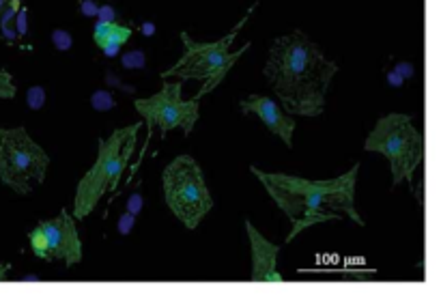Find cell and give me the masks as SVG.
<instances>
[{"instance_id": "6da1fadb", "label": "cell", "mask_w": 441, "mask_h": 297, "mask_svg": "<svg viewBox=\"0 0 441 297\" xmlns=\"http://www.w3.org/2000/svg\"><path fill=\"white\" fill-rule=\"evenodd\" d=\"M263 74L291 114L321 116L338 65L303 30H293L274 39Z\"/></svg>"}, {"instance_id": "7a4b0ae2", "label": "cell", "mask_w": 441, "mask_h": 297, "mask_svg": "<svg viewBox=\"0 0 441 297\" xmlns=\"http://www.w3.org/2000/svg\"><path fill=\"white\" fill-rule=\"evenodd\" d=\"M252 172L293 224L286 244H291L301 230L314 224L340 218H351L355 224L364 226L362 215L355 209V181L359 164L353 166L349 172L325 181H310L284 172H267L256 166H252Z\"/></svg>"}, {"instance_id": "3957f363", "label": "cell", "mask_w": 441, "mask_h": 297, "mask_svg": "<svg viewBox=\"0 0 441 297\" xmlns=\"http://www.w3.org/2000/svg\"><path fill=\"white\" fill-rule=\"evenodd\" d=\"M140 123H134L130 127H121V130L112 132L108 138H99L97 147L99 153L95 164L91 166L82 179H80L76 188V198H74V218L84 220L93 213L97 203L103 198L106 192L118 183L121 174L125 172L127 164L134 155L136 140H138Z\"/></svg>"}, {"instance_id": "277c9868", "label": "cell", "mask_w": 441, "mask_h": 297, "mask_svg": "<svg viewBox=\"0 0 441 297\" xmlns=\"http://www.w3.org/2000/svg\"><path fill=\"white\" fill-rule=\"evenodd\" d=\"M256 9V5H252L250 9L245 11V15L235 28L230 30L226 37L218 39V41L205 43V41H194L187 33H181V41L185 45V52L179 61L174 63L170 69H166L162 78H179V80H203L205 86L198 91L196 99L203 97V95L211 93L215 86H218L224 76L230 71V67L241 58L243 52L250 47V43H243V47H239L237 52H230V43L235 41V37L239 35V30L243 28V24L247 22V18L252 15V11Z\"/></svg>"}, {"instance_id": "5b68a950", "label": "cell", "mask_w": 441, "mask_h": 297, "mask_svg": "<svg viewBox=\"0 0 441 297\" xmlns=\"http://www.w3.org/2000/svg\"><path fill=\"white\" fill-rule=\"evenodd\" d=\"M364 149L379 153L390 162L392 188L403 181H411L415 168L424 159V138L407 114H386L381 116L372 132L368 134Z\"/></svg>"}, {"instance_id": "8992f818", "label": "cell", "mask_w": 441, "mask_h": 297, "mask_svg": "<svg viewBox=\"0 0 441 297\" xmlns=\"http://www.w3.org/2000/svg\"><path fill=\"white\" fill-rule=\"evenodd\" d=\"M164 198L185 228L194 230L213 207L203 168L192 155H179L162 172Z\"/></svg>"}, {"instance_id": "52a82bcc", "label": "cell", "mask_w": 441, "mask_h": 297, "mask_svg": "<svg viewBox=\"0 0 441 297\" xmlns=\"http://www.w3.org/2000/svg\"><path fill=\"white\" fill-rule=\"evenodd\" d=\"M50 155L24 127L0 130V181L15 194L26 196L45 181Z\"/></svg>"}, {"instance_id": "ba28073f", "label": "cell", "mask_w": 441, "mask_h": 297, "mask_svg": "<svg viewBox=\"0 0 441 297\" xmlns=\"http://www.w3.org/2000/svg\"><path fill=\"white\" fill-rule=\"evenodd\" d=\"M136 110L147 121L149 127H157L162 134L181 127L190 136L198 121L200 106L198 99H183V84H164L162 91L144 99H136Z\"/></svg>"}, {"instance_id": "9c48e42d", "label": "cell", "mask_w": 441, "mask_h": 297, "mask_svg": "<svg viewBox=\"0 0 441 297\" xmlns=\"http://www.w3.org/2000/svg\"><path fill=\"white\" fill-rule=\"evenodd\" d=\"M30 250L47 263H65L67 267L82 261V242L76 218L62 209L54 220H41L28 232Z\"/></svg>"}, {"instance_id": "30bf717a", "label": "cell", "mask_w": 441, "mask_h": 297, "mask_svg": "<svg viewBox=\"0 0 441 297\" xmlns=\"http://www.w3.org/2000/svg\"><path fill=\"white\" fill-rule=\"evenodd\" d=\"M239 108H241L243 114H256L263 121V125L269 127V132L276 134L288 149L293 147L295 121L291 118V114H286V112L280 108V103L265 97V95H250V97L239 101Z\"/></svg>"}, {"instance_id": "8fae6325", "label": "cell", "mask_w": 441, "mask_h": 297, "mask_svg": "<svg viewBox=\"0 0 441 297\" xmlns=\"http://www.w3.org/2000/svg\"><path fill=\"white\" fill-rule=\"evenodd\" d=\"M245 232L250 239V248H252V276L250 280L254 282H282V276L276 267L278 263V252L280 246L269 244L259 230L252 226V222H245Z\"/></svg>"}, {"instance_id": "7c38bea8", "label": "cell", "mask_w": 441, "mask_h": 297, "mask_svg": "<svg viewBox=\"0 0 441 297\" xmlns=\"http://www.w3.org/2000/svg\"><path fill=\"white\" fill-rule=\"evenodd\" d=\"M130 37H132V28L121 26V24H116V22H97L95 24V43L99 47L108 45V43L123 45Z\"/></svg>"}, {"instance_id": "4fadbf2b", "label": "cell", "mask_w": 441, "mask_h": 297, "mask_svg": "<svg viewBox=\"0 0 441 297\" xmlns=\"http://www.w3.org/2000/svg\"><path fill=\"white\" fill-rule=\"evenodd\" d=\"M114 97L108 93V91H95L93 95H91V106L95 108V110H99V112H106V110H110V108H114Z\"/></svg>"}, {"instance_id": "5bb4252c", "label": "cell", "mask_w": 441, "mask_h": 297, "mask_svg": "<svg viewBox=\"0 0 441 297\" xmlns=\"http://www.w3.org/2000/svg\"><path fill=\"white\" fill-rule=\"evenodd\" d=\"M15 93H18V86H15L11 74L0 69V99H13Z\"/></svg>"}, {"instance_id": "9a60e30c", "label": "cell", "mask_w": 441, "mask_h": 297, "mask_svg": "<svg viewBox=\"0 0 441 297\" xmlns=\"http://www.w3.org/2000/svg\"><path fill=\"white\" fill-rule=\"evenodd\" d=\"M26 103H28L30 110L43 108V103H45V88L39 86V84H37V86H30L28 93H26Z\"/></svg>"}, {"instance_id": "2e32d148", "label": "cell", "mask_w": 441, "mask_h": 297, "mask_svg": "<svg viewBox=\"0 0 441 297\" xmlns=\"http://www.w3.org/2000/svg\"><path fill=\"white\" fill-rule=\"evenodd\" d=\"M147 65V58H144L142 50H132L123 54V67L125 69H142Z\"/></svg>"}, {"instance_id": "e0dca14e", "label": "cell", "mask_w": 441, "mask_h": 297, "mask_svg": "<svg viewBox=\"0 0 441 297\" xmlns=\"http://www.w3.org/2000/svg\"><path fill=\"white\" fill-rule=\"evenodd\" d=\"M52 41H54V47H56V50L67 52L69 47H71V43H74V39H71V35L67 33V30L56 28L54 33H52Z\"/></svg>"}, {"instance_id": "ac0fdd59", "label": "cell", "mask_w": 441, "mask_h": 297, "mask_svg": "<svg viewBox=\"0 0 441 297\" xmlns=\"http://www.w3.org/2000/svg\"><path fill=\"white\" fill-rule=\"evenodd\" d=\"M134 224H136V215H132L130 211H125L121 218H118V232H121V235H130L132 228H134Z\"/></svg>"}, {"instance_id": "d6986e66", "label": "cell", "mask_w": 441, "mask_h": 297, "mask_svg": "<svg viewBox=\"0 0 441 297\" xmlns=\"http://www.w3.org/2000/svg\"><path fill=\"white\" fill-rule=\"evenodd\" d=\"M26 18H28V11L24 9V7H20L18 15H15V33H18V37H24L26 35Z\"/></svg>"}, {"instance_id": "ffe728a7", "label": "cell", "mask_w": 441, "mask_h": 297, "mask_svg": "<svg viewBox=\"0 0 441 297\" xmlns=\"http://www.w3.org/2000/svg\"><path fill=\"white\" fill-rule=\"evenodd\" d=\"M97 9H99L97 0H82V3H80V13L86 15V18H95Z\"/></svg>"}, {"instance_id": "44dd1931", "label": "cell", "mask_w": 441, "mask_h": 297, "mask_svg": "<svg viewBox=\"0 0 441 297\" xmlns=\"http://www.w3.org/2000/svg\"><path fill=\"white\" fill-rule=\"evenodd\" d=\"M95 18H99V22H116V11L110 5H101Z\"/></svg>"}, {"instance_id": "7402d4cb", "label": "cell", "mask_w": 441, "mask_h": 297, "mask_svg": "<svg viewBox=\"0 0 441 297\" xmlns=\"http://www.w3.org/2000/svg\"><path fill=\"white\" fill-rule=\"evenodd\" d=\"M127 211H130L132 215H138L142 211V196L136 192V194L130 196V200H127Z\"/></svg>"}, {"instance_id": "603a6c76", "label": "cell", "mask_w": 441, "mask_h": 297, "mask_svg": "<svg viewBox=\"0 0 441 297\" xmlns=\"http://www.w3.org/2000/svg\"><path fill=\"white\" fill-rule=\"evenodd\" d=\"M396 74L400 76V78H411L413 76V65H405V63H400V65L396 67Z\"/></svg>"}, {"instance_id": "cb8c5ba5", "label": "cell", "mask_w": 441, "mask_h": 297, "mask_svg": "<svg viewBox=\"0 0 441 297\" xmlns=\"http://www.w3.org/2000/svg\"><path fill=\"white\" fill-rule=\"evenodd\" d=\"M101 50H103V54H106L108 58H112V56H116L118 52H121V45H116V43H108V45H103Z\"/></svg>"}, {"instance_id": "d4e9b609", "label": "cell", "mask_w": 441, "mask_h": 297, "mask_svg": "<svg viewBox=\"0 0 441 297\" xmlns=\"http://www.w3.org/2000/svg\"><path fill=\"white\" fill-rule=\"evenodd\" d=\"M153 33H155V24H149V22H144V24H142V35L151 37Z\"/></svg>"}, {"instance_id": "484cf974", "label": "cell", "mask_w": 441, "mask_h": 297, "mask_svg": "<svg viewBox=\"0 0 441 297\" xmlns=\"http://www.w3.org/2000/svg\"><path fill=\"white\" fill-rule=\"evenodd\" d=\"M9 269H11V265H7V263H3V265H0V280H5V278H7V274H9Z\"/></svg>"}, {"instance_id": "4316f807", "label": "cell", "mask_w": 441, "mask_h": 297, "mask_svg": "<svg viewBox=\"0 0 441 297\" xmlns=\"http://www.w3.org/2000/svg\"><path fill=\"white\" fill-rule=\"evenodd\" d=\"M7 3H9V0H0V13H3V9L7 7Z\"/></svg>"}]
</instances>
